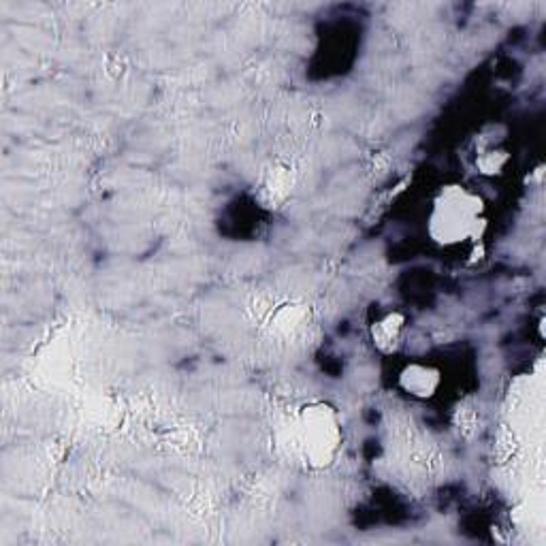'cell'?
<instances>
[{
	"label": "cell",
	"instance_id": "6da1fadb",
	"mask_svg": "<svg viewBox=\"0 0 546 546\" xmlns=\"http://www.w3.org/2000/svg\"><path fill=\"white\" fill-rule=\"evenodd\" d=\"M342 444V416L327 401H310L291 416L284 446L305 468H329L340 455Z\"/></svg>",
	"mask_w": 546,
	"mask_h": 546
},
{
	"label": "cell",
	"instance_id": "3957f363",
	"mask_svg": "<svg viewBox=\"0 0 546 546\" xmlns=\"http://www.w3.org/2000/svg\"><path fill=\"white\" fill-rule=\"evenodd\" d=\"M399 387L414 399H431L442 387V374L429 363H410L399 374Z\"/></svg>",
	"mask_w": 546,
	"mask_h": 546
},
{
	"label": "cell",
	"instance_id": "277c9868",
	"mask_svg": "<svg viewBox=\"0 0 546 546\" xmlns=\"http://www.w3.org/2000/svg\"><path fill=\"white\" fill-rule=\"evenodd\" d=\"M404 329H406V316L399 312H389L376 320L372 329H369V335H372V342L382 355H391V352L397 350L401 335H404Z\"/></svg>",
	"mask_w": 546,
	"mask_h": 546
},
{
	"label": "cell",
	"instance_id": "7a4b0ae2",
	"mask_svg": "<svg viewBox=\"0 0 546 546\" xmlns=\"http://www.w3.org/2000/svg\"><path fill=\"white\" fill-rule=\"evenodd\" d=\"M489 227L487 205L476 190L448 184L431 201L427 214V235L442 248L476 244Z\"/></svg>",
	"mask_w": 546,
	"mask_h": 546
},
{
	"label": "cell",
	"instance_id": "5b68a950",
	"mask_svg": "<svg viewBox=\"0 0 546 546\" xmlns=\"http://www.w3.org/2000/svg\"><path fill=\"white\" fill-rule=\"evenodd\" d=\"M506 163H508V156H506L504 152H495V150L485 152L483 156H480V158L476 160L478 169L483 171L485 175H495V173H500V171L506 167Z\"/></svg>",
	"mask_w": 546,
	"mask_h": 546
}]
</instances>
